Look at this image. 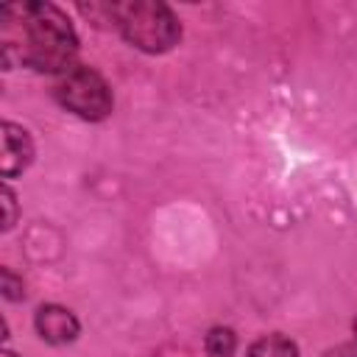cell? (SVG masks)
I'll return each instance as SVG.
<instances>
[{"instance_id":"6da1fadb","label":"cell","mask_w":357,"mask_h":357,"mask_svg":"<svg viewBox=\"0 0 357 357\" xmlns=\"http://www.w3.org/2000/svg\"><path fill=\"white\" fill-rule=\"evenodd\" d=\"M3 64L14 61L36 73H67L75 67L78 36L70 17L53 3L3 6Z\"/></svg>"},{"instance_id":"7a4b0ae2","label":"cell","mask_w":357,"mask_h":357,"mask_svg":"<svg viewBox=\"0 0 357 357\" xmlns=\"http://www.w3.org/2000/svg\"><path fill=\"white\" fill-rule=\"evenodd\" d=\"M112 20L120 36L142 53H167L181 39V22L162 0H120L112 3Z\"/></svg>"},{"instance_id":"3957f363","label":"cell","mask_w":357,"mask_h":357,"mask_svg":"<svg viewBox=\"0 0 357 357\" xmlns=\"http://www.w3.org/2000/svg\"><path fill=\"white\" fill-rule=\"evenodd\" d=\"M56 98L67 112H73L75 117L89 120V123L106 120L114 109V98H112L106 78L86 64H75L59 75Z\"/></svg>"},{"instance_id":"277c9868","label":"cell","mask_w":357,"mask_h":357,"mask_svg":"<svg viewBox=\"0 0 357 357\" xmlns=\"http://www.w3.org/2000/svg\"><path fill=\"white\" fill-rule=\"evenodd\" d=\"M36 335L50 346H67L81 335V324L73 310L61 304H42L33 315Z\"/></svg>"},{"instance_id":"5b68a950","label":"cell","mask_w":357,"mask_h":357,"mask_svg":"<svg viewBox=\"0 0 357 357\" xmlns=\"http://www.w3.org/2000/svg\"><path fill=\"white\" fill-rule=\"evenodd\" d=\"M31 162H33V139H31V134L22 126L6 120L3 123V156H0L3 178L22 176Z\"/></svg>"},{"instance_id":"8992f818","label":"cell","mask_w":357,"mask_h":357,"mask_svg":"<svg viewBox=\"0 0 357 357\" xmlns=\"http://www.w3.org/2000/svg\"><path fill=\"white\" fill-rule=\"evenodd\" d=\"M248 357H298V346L287 335L271 332L248 346Z\"/></svg>"},{"instance_id":"52a82bcc","label":"cell","mask_w":357,"mask_h":357,"mask_svg":"<svg viewBox=\"0 0 357 357\" xmlns=\"http://www.w3.org/2000/svg\"><path fill=\"white\" fill-rule=\"evenodd\" d=\"M204 349L209 357H231L237 351V335L229 326H212L204 337Z\"/></svg>"},{"instance_id":"ba28073f","label":"cell","mask_w":357,"mask_h":357,"mask_svg":"<svg viewBox=\"0 0 357 357\" xmlns=\"http://www.w3.org/2000/svg\"><path fill=\"white\" fill-rule=\"evenodd\" d=\"M0 290H3V298H8V301H22L25 298V282H22V276H17L11 268H3L0 271Z\"/></svg>"},{"instance_id":"9c48e42d","label":"cell","mask_w":357,"mask_h":357,"mask_svg":"<svg viewBox=\"0 0 357 357\" xmlns=\"http://www.w3.org/2000/svg\"><path fill=\"white\" fill-rule=\"evenodd\" d=\"M0 198H3V206H6V215H3V231H8V229H14V223H17V195H14V190H11L8 184H3Z\"/></svg>"},{"instance_id":"30bf717a","label":"cell","mask_w":357,"mask_h":357,"mask_svg":"<svg viewBox=\"0 0 357 357\" xmlns=\"http://www.w3.org/2000/svg\"><path fill=\"white\" fill-rule=\"evenodd\" d=\"M324 357H357V340L354 343H340V346L324 351Z\"/></svg>"},{"instance_id":"8fae6325","label":"cell","mask_w":357,"mask_h":357,"mask_svg":"<svg viewBox=\"0 0 357 357\" xmlns=\"http://www.w3.org/2000/svg\"><path fill=\"white\" fill-rule=\"evenodd\" d=\"M3 357H20V354H17V351H11V349H6V351H3Z\"/></svg>"},{"instance_id":"7c38bea8","label":"cell","mask_w":357,"mask_h":357,"mask_svg":"<svg viewBox=\"0 0 357 357\" xmlns=\"http://www.w3.org/2000/svg\"><path fill=\"white\" fill-rule=\"evenodd\" d=\"M354 340H357V318H354Z\"/></svg>"}]
</instances>
